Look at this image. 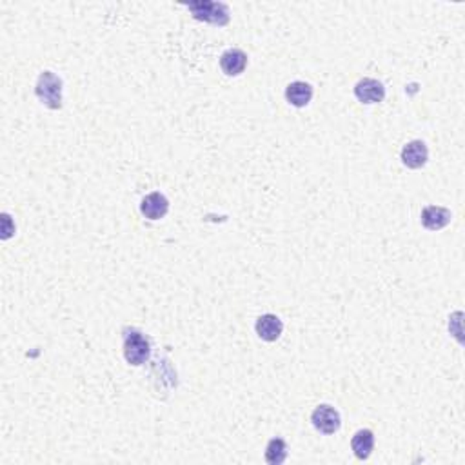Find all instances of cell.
<instances>
[{"label": "cell", "mask_w": 465, "mask_h": 465, "mask_svg": "<svg viewBox=\"0 0 465 465\" xmlns=\"http://www.w3.org/2000/svg\"><path fill=\"white\" fill-rule=\"evenodd\" d=\"M188 8L197 20L218 24V26L229 22L228 6L218 4V2H197V4H189Z\"/></svg>", "instance_id": "obj_2"}, {"label": "cell", "mask_w": 465, "mask_h": 465, "mask_svg": "<svg viewBox=\"0 0 465 465\" xmlns=\"http://www.w3.org/2000/svg\"><path fill=\"white\" fill-rule=\"evenodd\" d=\"M124 356L131 366H142L149 358V342L139 331H133L125 336Z\"/></svg>", "instance_id": "obj_3"}, {"label": "cell", "mask_w": 465, "mask_h": 465, "mask_svg": "<svg viewBox=\"0 0 465 465\" xmlns=\"http://www.w3.org/2000/svg\"><path fill=\"white\" fill-rule=\"evenodd\" d=\"M452 215L447 207H440V206H429L422 211V224L424 228H427L429 231H438L443 229L445 225L451 222Z\"/></svg>", "instance_id": "obj_9"}, {"label": "cell", "mask_w": 465, "mask_h": 465, "mask_svg": "<svg viewBox=\"0 0 465 465\" xmlns=\"http://www.w3.org/2000/svg\"><path fill=\"white\" fill-rule=\"evenodd\" d=\"M287 458V445L282 438H273L265 447V460L271 465L284 464Z\"/></svg>", "instance_id": "obj_13"}, {"label": "cell", "mask_w": 465, "mask_h": 465, "mask_svg": "<svg viewBox=\"0 0 465 465\" xmlns=\"http://www.w3.org/2000/svg\"><path fill=\"white\" fill-rule=\"evenodd\" d=\"M375 447V434L369 429H360L351 440V449L358 460H367Z\"/></svg>", "instance_id": "obj_12"}, {"label": "cell", "mask_w": 465, "mask_h": 465, "mask_svg": "<svg viewBox=\"0 0 465 465\" xmlns=\"http://www.w3.org/2000/svg\"><path fill=\"white\" fill-rule=\"evenodd\" d=\"M311 422L324 434H335L342 425L340 412L331 405H318L311 415Z\"/></svg>", "instance_id": "obj_4"}, {"label": "cell", "mask_w": 465, "mask_h": 465, "mask_svg": "<svg viewBox=\"0 0 465 465\" xmlns=\"http://www.w3.org/2000/svg\"><path fill=\"white\" fill-rule=\"evenodd\" d=\"M354 95L362 104H378L384 100L385 88L375 78H362L354 85Z\"/></svg>", "instance_id": "obj_5"}, {"label": "cell", "mask_w": 465, "mask_h": 465, "mask_svg": "<svg viewBox=\"0 0 465 465\" xmlns=\"http://www.w3.org/2000/svg\"><path fill=\"white\" fill-rule=\"evenodd\" d=\"M36 97L50 109L62 108V81L55 73L44 71L36 82Z\"/></svg>", "instance_id": "obj_1"}, {"label": "cell", "mask_w": 465, "mask_h": 465, "mask_svg": "<svg viewBox=\"0 0 465 465\" xmlns=\"http://www.w3.org/2000/svg\"><path fill=\"white\" fill-rule=\"evenodd\" d=\"M247 66V55L242 50H228L220 57V67L228 76H237L244 73Z\"/></svg>", "instance_id": "obj_10"}, {"label": "cell", "mask_w": 465, "mask_h": 465, "mask_svg": "<svg viewBox=\"0 0 465 465\" xmlns=\"http://www.w3.org/2000/svg\"><path fill=\"white\" fill-rule=\"evenodd\" d=\"M256 335L264 342H277L284 331L282 320L277 314H262L256 320Z\"/></svg>", "instance_id": "obj_8"}, {"label": "cell", "mask_w": 465, "mask_h": 465, "mask_svg": "<svg viewBox=\"0 0 465 465\" xmlns=\"http://www.w3.org/2000/svg\"><path fill=\"white\" fill-rule=\"evenodd\" d=\"M140 211L142 215L149 220H160L166 216L169 211V202L162 193H151L148 197H144L142 204H140Z\"/></svg>", "instance_id": "obj_7"}, {"label": "cell", "mask_w": 465, "mask_h": 465, "mask_svg": "<svg viewBox=\"0 0 465 465\" xmlns=\"http://www.w3.org/2000/svg\"><path fill=\"white\" fill-rule=\"evenodd\" d=\"M429 158V151L422 140H412V142L405 144L402 149V162L409 169H420L427 164Z\"/></svg>", "instance_id": "obj_6"}, {"label": "cell", "mask_w": 465, "mask_h": 465, "mask_svg": "<svg viewBox=\"0 0 465 465\" xmlns=\"http://www.w3.org/2000/svg\"><path fill=\"white\" fill-rule=\"evenodd\" d=\"M286 99L295 108H305L313 99V88L307 82H291L286 90Z\"/></svg>", "instance_id": "obj_11"}, {"label": "cell", "mask_w": 465, "mask_h": 465, "mask_svg": "<svg viewBox=\"0 0 465 465\" xmlns=\"http://www.w3.org/2000/svg\"><path fill=\"white\" fill-rule=\"evenodd\" d=\"M2 220H4V235H2V238H9L11 237V231H9V228H8V224H9V216L8 215H2Z\"/></svg>", "instance_id": "obj_14"}]
</instances>
